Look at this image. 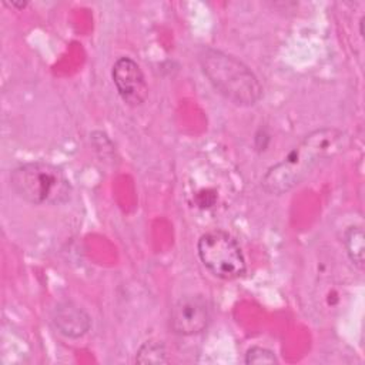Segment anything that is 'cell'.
Returning a JSON list of instances; mask_svg holds the SVG:
<instances>
[{
	"mask_svg": "<svg viewBox=\"0 0 365 365\" xmlns=\"http://www.w3.org/2000/svg\"><path fill=\"white\" fill-rule=\"evenodd\" d=\"M349 145L346 133L324 127L305 135L285 158L271 165L261 180L262 188L281 195L298 185L321 161L344 153Z\"/></svg>",
	"mask_w": 365,
	"mask_h": 365,
	"instance_id": "6da1fadb",
	"label": "cell"
},
{
	"mask_svg": "<svg viewBox=\"0 0 365 365\" xmlns=\"http://www.w3.org/2000/svg\"><path fill=\"white\" fill-rule=\"evenodd\" d=\"M198 61L212 87L235 106H254L261 98L262 87L257 76L234 56L207 47Z\"/></svg>",
	"mask_w": 365,
	"mask_h": 365,
	"instance_id": "7a4b0ae2",
	"label": "cell"
},
{
	"mask_svg": "<svg viewBox=\"0 0 365 365\" xmlns=\"http://www.w3.org/2000/svg\"><path fill=\"white\" fill-rule=\"evenodd\" d=\"M10 187L26 202L60 205L70 200L71 184L64 173L46 161H33L10 173Z\"/></svg>",
	"mask_w": 365,
	"mask_h": 365,
	"instance_id": "3957f363",
	"label": "cell"
},
{
	"mask_svg": "<svg viewBox=\"0 0 365 365\" xmlns=\"http://www.w3.org/2000/svg\"><path fill=\"white\" fill-rule=\"evenodd\" d=\"M197 251L202 265L217 278L237 279L245 274L247 265L240 245L222 230L202 234Z\"/></svg>",
	"mask_w": 365,
	"mask_h": 365,
	"instance_id": "277c9868",
	"label": "cell"
},
{
	"mask_svg": "<svg viewBox=\"0 0 365 365\" xmlns=\"http://www.w3.org/2000/svg\"><path fill=\"white\" fill-rule=\"evenodd\" d=\"M210 321V307L201 295L181 297L174 304L170 315L173 331L182 336H191L205 331Z\"/></svg>",
	"mask_w": 365,
	"mask_h": 365,
	"instance_id": "5b68a950",
	"label": "cell"
},
{
	"mask_svg": "<svg viewBox=\"0 0 365 365\" xmlns=\"http://www.w3.org/2000/svg\"><path fill=\"white\" fill-rule=\"evenodd\" d=\"M113 83L121 100L131 106H141L148 96V86L140 66L130 57H120L111 68Z\"/></svg>",
	"mask_w": 365,
	"mask_h": 365,
	"instance_id": "8992f818",
	"label": "cell"
},
{
	"mask_svg": "<svg viewBox=\"0 0 365 365\" xmlns=\"http://www.w3.org/2000/svg\"><path fill=\"white\" fill-rule=\"evenodd\" d=\"M51 321L54 328L66 338L77 339L86 335L91 327L90 315L77 304L64 301L53 309Z\"/></svg>",
	"mask_w": 365,
	"mask_h": 365,
	"instance_id": "52a82bcc",
	"label": "cell"
},
{
	"mask_svg": "<svg viewBox=\"0 0 365 365\" xmlns=\"http://www.w3.org/2000/svg\"><path fill=\"white\" fill-rule=\"evenodd\" d=\"M364 230L361 227H351L346 230L344 237V244L346 248V254L351 262L362 269L365 259V242H364Z\"/></svg>",
	"mask_w": 365,
	"mask_h": 365,
	"instance_id": "ba28073f",
	"label": "cell"
},
{
	"mask_svg": "<svg viewBox=\"0 0 365 365\" xmlns=\"http://www.w3.org/2000/svg\"><path fill=\"white\" fill-rule=\"evenodd\" d=\"M135 362H138V364H165V362H168L164 344L157 339L145 341L137 351Z\"/></svg>",
	"mask_w": 365,
	"mask_h": 365,
	"instance_id": "9c48e42d",
	"label": "cell"
},
{
	"mask_svg": "<svg viewBox=\"0 0 365 365\" xmlns=\"http://www.w3.org/2000/svg\"><path fill=\"white\" fill-rule=\"evenodd\" d=\"M275 354L262 346H251L245 354V364H277Z\"/></svg>",
	"mask_w": 365,
	"mask_h": 365,
	"instance_id": "30bf717a",
	"label": "cell"
},
{
	"mask_svg": "<svg viewBox=\"0 0 365 365\" xmlns=\"http://www.w3.org/2000/svg\"><path fill=\"white\" fill-rule=\"evenodd\" d=\"M7 6H10V7H16V9H23V7H26V3H6Z\"/></svg>",
	"mask_w": 365,
	"mask_h": 365,
	"instance_id": "8fae6325",
	"label": "cell"
}]
</instances>
